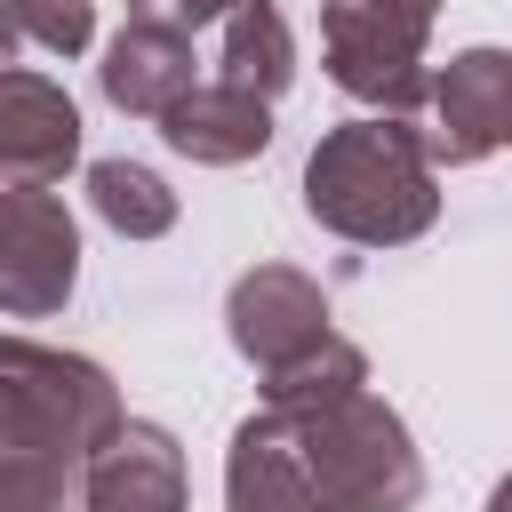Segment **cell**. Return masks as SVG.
Masks as SVG:
<instances>
[{
    "instance_id": "6da1fadb",
    "label": "cell",
    "mask_w": 512,
    "mask_h": 512,
    "mask_svg": "<svg viewBox=\"0 0 512 512\" xmlns=\"http://www.w3.org/2000/svg\"><path fill=\"white\" fill-rule=\"evenodd\" d=\"M304 216L352 248H400V240L432 232L440 168L424 152V128L392 120V112L336 120L304 160Z\"/></svg>"
},
{
    "instance_id": "7a4b0ae2",
    "label": "cell",
    "mask_w": 512,
    "mask_h": 512,
    "mask_svg": "<svg viewBox=\"0 0 512 512\" xmlns=\"http://www.w3.org/2000/svg\"><path fill=\"white\" fill-rule=\"evenodd\" d=\"M120 384L104 360L64 352V344H32V336H0V448L48 456V464H88L112 432H120Z\"/></svg>"
},
{
    "instance_id": "3957f363",
    "label": "cell",
    "mask_w": 512,
    "mask_h": 512,
    "mask_svg": "<svg viewBox=\"0 0 512 512\" xmlns=\"http://www.w3.org/2000/svg\"><path fill=\"white\" fill-rule=\"evenodd\" d=\"M296 448L336 512H416V496H424V456L408 440V416L392 400H376L368 384L296 416Z\"/></svg>"
},
{
    "instance_id": "277c9868",
    "label": "cell",
    "mask_w": 512,
    "mask_h": 512,
    "mask_svg": "<svg viewBox=\"0 0 512 512\" xmlns=\"http://www.w3.org/2000/svg\"><path fill=\"white\" fill-rule=\"evenodd\" d=\"M424 40H432V24L400 16V8L320 0V64H328V80H336L352 104H368V112L408 120V112L424 104V88H432Z\"/></svg>"
},
{
    "instance_id": "5b68a950",
    "label": "cell",
    "mask_w": 512,
    "mask_h": 512,
    "mask_svg": "<svg viewBox=\"0 0 512 512\" xmlns=\"http://www.w3.org/2000/svg\"><path fill=\"white\" fill-rule=\"evenodd\" d=\"M80 288V224L48 184H0V312L48 320Z\"/></svg>"
},
{
    "instance_id": "8992f818",
    "label": "cell",
    "mask_w": 512,
    "mask_h": 512,
    "mask_svg": "<svg viewBox=\"0 0 512 512\" xmlns=\"http://www.w3.org/2000/svg\"><path fill=\"white\" fill-rule=\"evenodd\" d=\"M424 152L432 168H472L496 144H512V56L504 48H464L432 72L424 88Z\"/></svg>"
},
{
    "instance_id": "52a82bcc",
    "label": "cell",
    "mask_w": 512,
    "mask_h": 512,
    "mask_svg": "<svg viewBox=\"0 0 512 512\" xmlns=\"http://www.w3.org/2000/svg\"><path fill=\"white\" fill-rule=\"evenodd\" d=\"M224 336L264 376V368H280V360H296L304 344L328 336V288L312 272H296V264H256L224 296Z\"/></svg>"
},
{
    "instance_id": "ba28073f",
    "label": "cell",
    "mask_w": 512,
    "mask_h": 512,
    "mask_svg": "<svg viewBox=\"0 0 512 512\" xmlns=\"http://www.w3.org/2000/svg\"><path fill=\"white\" fill-rule=\"evenodd\" d=\"M184 448L152 416H120V432L80 464V512H184Z\"/></svg>"
},
{
    "instance_id": "9c48e42d",
    "label": "cell",
    "mask_w": 512,
    "mask_h": 512,
    "mask_svg": "<svg viewBox=\"0 0 512 512\" xmlns=\"http://www.w3.org/2000/svg\"><path fill=\"white\" fill-rule=\"evenodd\" d=\"M80 160V104L24 64H0V184H64Z\"/></svg>"
},
{
    "instance_id": "30bf717a",
    "label": "cell",
    "mask_w": 512,
    "mask_h": 512,
    "mask_svg": "<svg viewBox=\"0 0 512 512\" xmlns=\"http://www.w3.org/2000/svg\"><path fill=\"white\" fill-rule=\"evenodd\" d=\"M224 512H336L320 496V480L304 472V448H296V424L256 408L232 424V448H224Z\"/></svg>"
},
{
    "instance_id": "8fae6325",
    "label": "cell",
    "mask_w": 512,
    "mask_h": 512,
    "mask_svg": "<svg viewBox=\"0 0 512 512\" xmlns=\"http://www.w3.org/2000/svg\"><path fill=\"white\" fill-rule=\"evenodd\" d=\"M96 88L112 112L128 120H160L176 96L200 88V56H192V32H168V24H120L104 40V64H96Z\"/></svg>"
},
{
    "instance_id": "7c38bea8",
    "label": "cell",
    "mask_w": 512,
    "mask_h": 512,
    "mask_svg": "<svg viewBox=\"0 0 512 512\" xmlns=\"http://www.w3.org/2000/svg\"><path fill=\"white\" fill-rule=\"evenodd\" d=\"M160 136H168V152H184L192 168H240V160H264V144H272V104L248 96V88L208 80V88H192V96H176V104L160 112Z\"/></svg>"
},
{
    "instance_id": "4fadbf2b",
    "label": "cell",
    "mask_w": 512,
    "mask_h": 512,
    "mask_svg": "<svg viewBox=\"0 0 512 512\" xmlns=\"http://www.w3.org/2000/svg\"><path fill=\"white\" fill-rule=\"evenodd\" d=\"M216 80L224 88H248V96H288L296 80V32L272 0H232L224 8V48H216Z\"/></svg>"
},
{
    "instance_id": "5bb4252c",
    "label": "cell",
    "mask_w": 512,
    "mask_h": 512,
    "mask_svg": "<svg viewBox=\"0 0 512 512\" xmlns=\"http://www.w3.org/2000/svg\"><path fill=\"white\" fill-rule=\"evenodd\" d=\"M360 384H368V352L328 328V336L304 344L296 360L264 368V408L296 424V416H312V408H328V400H344V392H360Z\"/></svg>"
},
{
    "instance_id": "9a60e30c",
    "label": "cell",
    "mask_w": 512,
    "mask_h": 512,
    "mask_svg": "<svg viewBox=\"0 0 512 512\" xmlns=\"http://www.w3.org/2000/svg\"><path fill=\"white\" fill-rule=\"evenodd\" d=\"M88 208H96L120 240H160V232H176V192H168V176L144 168V160H96V168H88Z\"/></svg>"
},
{
    "instance_id": "2e32d148",
    "label": "cell",
    "mask_w": 512,
    "mask_h": 512,
    "mask_svg": "<svg viewBox=\"0 0 512 512\" xmlns=\"http://www.w3.org/2000/svg\"><path fill=\"white\" fill-rule=\"evenodd\" d=\"M0 512H80V480H72V464L0 448Z\"/></svg>"
},
{
    "instance_id": "e0dca14e",
    "label": "cell",
    "mask_w": 512,
    "mask_h": 512,
    "mask_svg": "<svg viewBox=\"0 0 512 512\" xmlns=\"http://www.w3.org/2000/svg\"><path fill=\"white\" fill-rule=\"evenodd\" d=\"M8 24L48 56H80L96 40V0H8Z\"/></svg>"
},
{
    "instance_id": "ac0fdd59",
    "label": "cell",
    "mask_w": 512,
    "mask_h": 512,
    "mask_svg": "<svg viewBox=\"0 0 512 512\" xmlns=\"http://www.w3.org/2000/svg\"><path fill=\"white\" fill-rule=\"evenodd\" d=\"M232 0H128V16L136 24H168V32H200V24H216Z\"/></svg>"
},
{
    "instance_id": "d6986e66",
    "label": "cell",
    "mask_w": 512,
    "mask_h": 512,
    "mask_svg": "<svg viewBox=\"0 0 512 512\" xmlns=\"http://www.w3.org/2000/svg\"><path fill=\"white\" fill-rule=\"evenodd\" d=\"M376 8H400V16H416V24H432V16H440V0H376Z\"/></svg>"
},
{
    "instance_id": "ffe728a7",
    "label": "cell",
    "mask_w": 512,
    "mask_h": 512,
    "mask_svg": "<svg viewBox=\"0 0 512 512\" xmlns=\"http://www.w3.org/2000/svg\"><path fill=\"white\" fill-rule=\"evenodd\" d=\"M488 512H512V472H504V480L488 488Z\"/></svg>"
},
{
    "instance_id": "44dd1931",
    "label": "cell",
    "mask_w": 512,
    "mask_h": 512,
    "mask_svg": "<svg viewBox=\"0 0 512 512\" xmlns=\"http://www.w3.org/2000/svg\"><path fill=\"white\" fill-rule=\"evenodd\" d=\"M16 56V24H8V0H0V64Z\"/></svg>"
}]
</instances>
